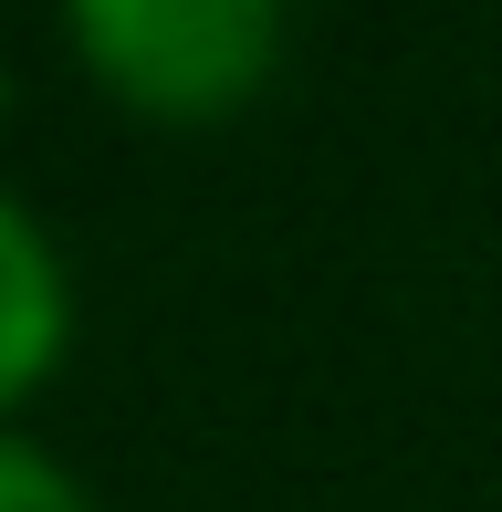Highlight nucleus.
<instances>
[{"mask_svg":"<svg viewBox=\"0 0 502 512\" xmlns=\"http://www.w3.org/2000/svg\"><path fill=\"white\" fill-rule=\"evenodd\" d=\"M84 63L147 115H220L272 74L283 0H63Z\"/></svg>","mask_w":502,"mask_h":512,"instance_id":"obj_1","label":"nucleus"},{"mask_svg":"<svg viewBox=\"0 0 502 512\" xmlns=\"http://www.w3.org/2000/svg\"><path fill=\"white\" fill-rule=\"evenodd\" d=\"M53 356H63V262L42 220L0 189V408L53 377Z\"/></svg>","mask_w":502,"mask_h":512,"instance_id":"obj_2","label":"nucleus"},{"mask_svg":"<svg viewBox=\"0 0 502 512\" xmlns=\"http://www.w3.org/2000/svg\"><path fill=\"white\" fill-rule=\"evenodd\" d=\"M0 512H95V502H84L74 471L42 460L32 439H0Z\"/></svg>","mask_w":502,"mask_h":512,"instance_id":"obj_3","label":"nucleus"},{"mask_svg":"<svg viewBox=\"0 0 502 512\" xmlns=\"http://www.w3.org/2000/svg\"><path fill=\"white\" fill-rule=\"evenodd\" d=\"M0 105H11V74H0Z\"/></svg>","mask_w":502,"mask_h":512,"instance_id":"obj_4","label":"nucleus"}]
</instances>
